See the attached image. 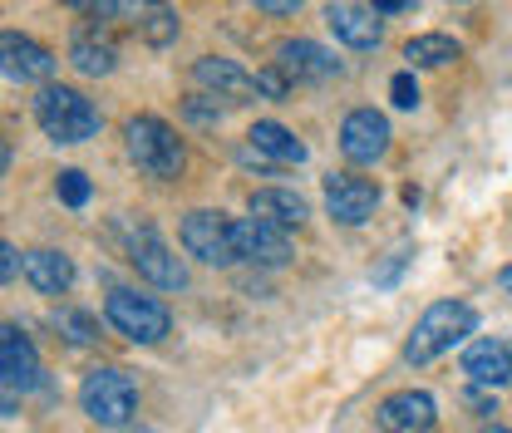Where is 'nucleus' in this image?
<instances>
[{
  "instance_id": "obj_1",
  "label": "nucleus",
  "mask_w": 512,
  "mask_h": 433,
  "mask_svg": "<svg viewBox=\"0 0 512 433\" xmlns=\"http://www.w3.org/2000/svg\"><path fill=\"white\" fill-rule=\"evenodd\" d=\"M473 330H478V310L463 306V301H439V306H429L419 315V325H414V335H409V345H404V360H409V365H429V360H439L444 350L463 345Z\"/></svg>"
},
{
  "instance_id": "obj_2",
  "label": "nucleus",
  "mask_w": 512,
  "mask_h": 433,
  "mask_svg": "<svg viewBox=\"0 0 512 433\" xmlns=\"http://www.w3.org/2000/svg\"><path fill=\"white\" fill-rule=\"evenodd\" d=\"M124 143H128V158L138 163V173H148V178H163V183H168V178H178V173H183V163H188V153H183V138L163 124V119H153V114H138V119H128Z\"/></svg>"
},
{
  "instance_id": "obj_3",
  "label": "nucleus",
  "mask_w": 512,
  "mask_h": 433,
  "mask_svg": "<svg viewBox=\"0 0 512 433\" xmlns=\"http://www.w3.org/2000/svg\"><path fill=\"white\" fill-rule=\"evenodd\" d=\"M35 119L40 128L55 138V143H84V138H94L99 133V109L79 94V89H69V84H45L40 94H35Z\"/></svg>"
},
{
  "instance_id": "obj_4",
  "label": "nucleus",
  "mask_w": 512,
  "mask_h": 433,
  "mask_svg": "<svg viewBox=\"0 0 512 433\" xmlns=\"http://www.w3.org/2000/svg\"><path fill=\"white\" fill-rule=\"evenodd\" d=\"M79 404L99 429H124L138 409V384L124 370H94L79 384Z\"/></svg>"
},
{
  "instance_id": "obj_5",
  "label": "nucleus",
  "mask_w": 512,
  "mask_h": 433,
  "mask_svg": "<svg viewBox=\"0 0 512 433\" xmlns=\"http://www.w3.org/2000/svg\"><path fill=\"white\" fill-rule=\"evenodd\" d=\"M104 315H109V325L133 340V345H158L168 330H173V315L163 301H153V296H138V291H109V301H104Z\"/></svg>"
},
{
  "instance_id": "obj_6",
  "label": "nucleus",
  "mask_w": 512,
  "mask_h": 433,
  "mask_svg": "<svg viewBox=\"0 0 512 433\" xmlns=\"http://www.w3.org/2000/svg\"><path fill=\"white\" fill-rule=\"evenodd\" d=\"M128 261H133V271H138L148 286H158V291H183V286H188L183 261L168 251V242H163L153 227L133 232V242H128Z\"/></svg>"
},
{
  "instance_id": "obj_7",
  "label": "nucleus",
  "mask_w": 512,
  "mask_h": 433,
  "mask_svg": "<svg viewBox=\"0 0 512 433\" xmlns=\"http://www.w3.org/2000/svg\"><path fill=\"white\" fill-rule=\"evenodd\" d=\"M183 247H188V256L207 261V266L242 261L237 256V237H232V222L222 212H188L183 217Z\"/></svg>"
},
{
  "instance_id": "obj_8",
  "label": "nucleus",
  "mask_w": 512,
  "mask_h": 433,
  "mask_svg": "<svg viewBox=\"0 0 512 433\" xmlns=\"http://www.w3.org/2000/svg\"><path fill=\"white\" fill-rule=\"evenodd\" d=\"M380 207V187L370 178H355V173H330L325 178V212L340 222V227H360L370 222Z\"/></svg>"
},
{
  "instance_id": "obj_9",
  "label": "nucleus",
  "mask_w": 512,
  "mask_h": 433,
  "mask_svg": "<svg viewBox=\"0 0 512 433\" xmlns=\"http://www.w3.org/2000/svg\"><path fill=\"white\" fill-rule=\"evenodd\" d=\"M192 79L207 94L227 99V104H252V99H261V79L247 74L237 60H222V55H202V60L192 64Z\"/></svg>"
},
{
  "instance_id": "obj_10",
  "label": "nucleus",
  "mask_w": 512,
  "mask_h": 433,
  "mask_svg": "<svg viewBox=\"0 0 512 433\" xmlns=\"http://www.w3.org/2000/svg\"><path fill=\"white\" fill-rule=\"evenodd\" d=\"M340 153H345L350 163H360V168L380 163L384 153H389V119L375 114V109L345 114V124H340Z\"/></svg>"
},
{
  "instance_id": "obj_11",
  "label": "nucleus",
  "mask_w": 512,
  "mask_h": 433,
  "mask_svg": "<svg viewBox=\"0 0 512 433\" xmlns=\"http://www.w3.org/2000/svg\"><path fill=\"white\" fill-rule=\"evenodd\" d=\"M375 15H380V10L365 5V0H330V5H325V25H330L335 40L350 45V50H375L384 40V25Z\"/></svg>"
},
{
  "instance_id": "obj_12",
  "label": "nucleus",
  "mask_w": 512,
  "mask_h": 433,
  "mask_svg": "<svg viewBox=\"0 0 512 433\" xmlns=\"http://www.w3.org/2000/svg\"><path fill=\"white\" fill-rule=\"evenodd\" d=\"M232 237H237V256H242V261H252V266L276 271V266H286V261H291V237H286L281 227H271V222L242 217V222H232Z\"/></svg>"
},
{
  "instance_id": "obj_13",
  "label": "nucleus",
  "mask_w": 512,
  "mask_h": 433,
  "mask_svg": "<svg viewBox=\"0 0 512 433\" xmlns=\"http://www.w3.org/2000/svg\"><path fill=\"white\" fill-rule=\"evenodd\" d=\"M276 69L286 74V79H311V84H325V79H340V69L345 64L335 60L325 45H316V40H281L276 45Z\"/></svg>"
},
{
  "instance_id": "obj_14",
  "label": "nucleus",
  "mask_w": 512,
  "mask_h": 433,
  "mask_svg": "<svg viewBox=\"0 0 512 433\" xmlns=\"http://www.w3.org/2000/svg\"><path fill=\"white\" fill-rule=\"evenodd\" d=\"M380 429L384 433H429L439 424V404L424 394V389H399L380 404Z\"/></svg>"
},
{
  "instance_id": "obj_15",
  "label": "nucleus",
  "mask_w": 512,
  "mask_h": 433,
  "mask_svg": "<svg viewBox=\"0 0 512 433\" xmlns=\"http://www.w3.org/2000/svg\"><path fill=\"white\" fill-rule=\"evenodd\" d=\"M0 55H5V79H15V84H45L55 74V55L20 30L0 35Z\"/></svg>"
},
{
  "instance_id": "obj_16",
  "label": "nucleus",
  "mask_w": 512,
  "mask_h": 433,
  "mask_svg": "<svg viewBox=\"0 0 512 433\" xmlns=\"http://www.w3.org/2000/svg\"><path fill=\"white\" fill-rule=\"evenodd\" d=\"M0 374H5V389H35L40 384V355H35V345L20 325L0 330Z\"/></svg>"
},
{
  "instance_id": "obj_17",
  "label": "nucleus",
  "mask_w": 512,
  "mask_h": 433,
  "mask_svg": "<svg viewBox=\"0 0 512 433\" xmlns=\"http://www.w3.org/2000/svg\"><path fill=\"white\" fill-rule=\"evenodd\" d=\"M124 10L133 20V30H138V40L153 45V50H168L178 40V30H183V20H178V10L168 0H128Z\"/></svg>"
},
{
  "instance_id": "obj_18",
  "label": "nucleus",
  "mask_w": 512,
  "mask_h": 433,
  "mask_svg": "<svg viewBox=\"0 0 512 433\" xmlns=\"http://www.w3.org/2000/svg\"><path fill=\"white\" fill-rule=\"evenodd\" d=\"M69 64H74L79 74H89V79H104V74H114L119 50H114L109 35H99V25H79L74 40H69Z\"/></svg>"
},
{
  "instance_id": "obj_19",
  "label": "nucleus",
  "mask_w": 512,
  "mask_h": 433,
  "mask_svg": "<svg viewBox=\"0 0 512 433\" xmlns=\"http://www.w3.org/2000/svg\"><path fill=\"white\" fill-rule=\"evenodd\" d=\"M463 374L473 379V384H508L512 379V345L508 340H473L468 350H463Z\"/></svg>"
},
{
  "instance_id": "obj_20",
  "label": "nucleus",
  "mask_w": 512,
  "mask_h": 433,
  "mask_svg": "<svg viewBox=\"0 0 512 433\" xmlns=\"http://www.w3.org/2000/svg\"><path fill=\"white\" fill-rule=\"evenodd\" d=\"M247 207H252L256 222H271V227H281V232H291V227L306 222V197L291 192V187H261V192L247 197Z\"/></svg>"
},
{
  "instance_id": "obj_21",
  "label": "nucleus",
  "mask_w": 512,
  "mask_h": 433,
  "mask_svg": "<svg viewBox=\"0 0 512 433\" xmlns=\"http://www.w3.org/2000/svg\"><path fill=\"white\" fill-rule=\"evenodd\" d=\"M25 281L40 291V296H64L69 286H74V261L64 256V251H25Z\"/></svg>"
},
{
  "instance_id": "obj_22",
  "label": "nucleus",
  "mask_w": 512,
  "mask_h": 433,
  "mask_svg": "<svg viewBox=\"0 0 512 433\" xmlns=\"http://www.w3.org/2000/svg\"><path fill=\"white\" fill-rule=\"evenodd\" d=\"M247 153L261 158V163H306V143L281 124H252Z\"/></svg>"
},
{
  "instance_id": "obj_23",
  "label": "nucleus",
  "mask_w": 512,
  "mask_h": 433,
  "mask_svg": "<svg viewBox=\"0 0 512 433\" xmlns=\"http://www.w3.org/2000/svg\"><path fill=\"white\" fill-rule=\"evenodd\" d=\"M463 55V45L453 40V35H414L409 45H404V60L409 69H444Z\"/></svg>"
},
{
  "instance_id": "obj_24",
  "label": "nucleus",
  "mask_w": 512,
  "mask_h": 433,
  "mask_svg": "<svg viewBox=\"0 0 512 433\" xmlns=\"http://www.w3.org/2000/svg\"><path fill=\"white\" fill-rule=\"evenodd\" d=\"M55 192H60L64 207H84V202H89V178H84L79 168H64L60 178H55Z\"/></svg>"
},
{
  "instance_id": "obj_25",
  "label": "nucleus",
  "mask_w": 512,
  "mask_h": 433,
  "mask_svg": "<svg viewBox=\"0 0 512 433\" xmlns=\"http://www.w3.org/2000/svg\"><path fill=\"white\" fill-rule=\"evenodd\" d=\"M389 99H394V109H414V104H419V84H414V69H399V74L389 79Z\"/></svg>"
},
{
  "instance_id": "obj_26",
  "label": "nucleus",
  "mask_w": 512,
  "mask_h": 433,
  "mask_svg": "<svg viewBox=\"0 0 512 433\" xmlns=\"http://www.w3.org/2000/svg\"><path fill=\"white\" fill-rule=\"evenodd\" d=\"M188 119L192 124H217V119H222V109H217V99H212V94H192L188 99Z\"/></svg>"
},
{
  "instance_id": "obj_27",
  "label": "nucleus",
  "mask_w": 512,
  "mask_h": 433,
  "mask_svg": "<svg viewBox=\"0 0 512 433\" xmlns=\"http://www.w3.org/2000/svg\"><path fill=\"white\" fill-rule=\"evenodd\" d=\"M64 330H69L74 345H89V340H94V320H89V315H64Z\"/></svg>"
},
{
  "instance_id": "obj_28",
  "label": "nucleus",
  "mask_w": 512,
  "mask_h": 433,
  "mask_svg": "<svg viewBox=\"0 0 512 433\" xmlns=\"http://www.w3.org/2000/svg\"><path fill=\"white\" fill-rule=\"evenodd\" d=\"M64 5H74L84 15H99V20H114V10H119V0H64Z\"/></svg>"
},
{
  "instance_id": "obj_29",
  "label": "nucleus",
  "mask_w": 512,
  "mask_h": 433,
  "mask_svg": "<svg viewBox=\"0 0 512 433\" xmlns=\"http://www.w3.org/2000/svg\"><path fill=\"white\" fill-rule=\"evenodd\" d=\"M256 10H266V15H296L306 0H252Z\"/></svg>"
},
{
  "instance_id": "obj_30",
  "label": "nucleus",
  "mask_w": 512,
  "mask_h": 433,
  "mask_svg": "<svg viewBox=\"0 0 512 433\" xmlns=\"http://www.w3.org/2000/svg\"><path fill=\"white\" fill-rule=\"evenodd\" d=\"M0 276H5V281L15 276V247H10V242L0 247Z\"/></svg>"
},
{
  "instance_id": "obj_31",
  "label": "nucleus",
  "mask_w": 512,
  "mask_h": 433,
  "mask_svg": "<svg viewBox=\"0 0 512 433\" xmlns=\"http://www.w3.org/2000/svg\"><path fill=\"white\" fill-rule=\"evenodd\" d=\"M409 5H414V0H375V10H380V15H394V10H409Z\"/></svg>"
},
{
  "instance_id": "obj_32",
  "label": "nucleus",
  "mask_w": 512,
  "mask_h": 433,
  "mask_svg": "<svg viewBox=\"0 0 512 433\" xmlns=\"http://www.w3.org/2000/svg\"><path fill=\"white\" fill-rule=\"evenodd\" d=\"M468 404H473V409H483V414H498V404H493V399H483V394H468Z\"/></svg>"
},
{
  "instance_id": "obj_33",
  "label": "nucleus",
  "mask_w": 512,
  "mask_h": 433,
  "mask_svg": "<svg viewBox=\"0 0 512 433\" xmlns=\"http://www.w3.org/2000/svg\"><path fill=\"white\" fill-rule=\"evenodd\" d=\"M498 281H503V291H512V266L503 271V276H498Z\"/></svg>"
},
{
  "instance_id": "obj_34",
  "label": "nucleus",
  "mask_w": 512,
  "mask_h": 433,
  "mask_svg": "<svg viewBox=\"0 0 512 433\" xmlns=\"http://www.w3.org/2000/svg\"><path fill=\"white\" fill-rule=\"evenodd\" d=\"M483 433H512V429H498V424H493V429H483Z\"/></svg>"
}]
</instances>
